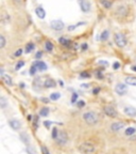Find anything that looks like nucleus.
Here are the masks:
<instances>
[{
  "label": "nucleus",
  "instance_id": "1",
  "mask_svg": "<svg viewBox=\"0 0 136 154\" xmlns=\"http://www.w3.org/2000/svg\"><path fill=\"white\" fill-rule=\"evenodd\" d=\"M111 17L120 25L131 24L135 19V9L129 2L118 3L112 8Z\"/></svg>",
  "mask_w": 136,
  "mask_h": 154
},
{
  "label": "nucleus",
  "instance_id": "2",
  "mask_svg": "<svg viewBox=\"0 0 136 154\" xmlns=\"http://www.w3.org/2000/svg\"><path fill=\"white\" fill-rule=\"evenodd\" d=\"M114 43L116 44V46L119 47V48H124V47L126 46L128 44V38H126V34L124 32H116L114 33Z\"/></svg>",
  "mask_w": 136,
  "mask_h": 154
},
{
  "label": "nucleus",
  "instance_id": "3",
  "mask_svg": "<svg viewBox=\"0 0 136 154\" xmlns=\"http://www.w3.org/2000/svg\"><path fill=\"white\" fill-rule=\"evenodd\" d=\"M83 120L88 125H95L99 121V115L95 111H87V113H83Z\"/></svg>",
  "mask_w": 136,
  "mask_h": 154
},
{
  "label": "nucleus",
  "instance_id": "4",
  "mask_svg": "<svg viewBox=\"0 0 136 154\" xmlns=\"http://www.w3.org/2000/svg\"><path fill=\"white\" fill-rule=\"evenodd\" d=\"M79 150H80L81 153H83V154H93L96 151V148H95V146H94L93 144L84 142V144H80Z\"/></svg>",
  "mask_w": 136,
  "mask_h": 154
},
{
  "label": "nucleus",
  "instance_id": "5",
  "mask_svg": "<svg viewBox=\"0 0 136 154\" xmlns=\"http://www.w3.org/2000/svg\"><path fill=\"white\" fill-rule=\"evenodd\" d=\"M79 5L83 13H89L91 11V3L89 0H79Z\"/></svg>",
  "mask_w": 136,
  "mask_h": 154
},
{
  "label": "nucleus",
  "instance_id": "6",
  "mask_svg": "<svg viewBox=\"0 0 136 154\" xmlns=\"http://www.w3.org/2000/svg\"><path fill=\"white\" fill-rule=\"evenodd\" d=\"M50 28L54 31H62L65 28V25L60 19H54V21H50Z\"/></svg>",
  "mask_w": 136,
  "mask_h": 154
},
{
  "label": "nucleus",
  "instance_id": "7",
  "mask_svg": "<svg viewBox=\"0 0 136 154\" xmlns=\"http://www.w3.org/2000/svg\"><path fill=\"white\" fill-rule=\"evenodd\" d=\"M103 113H105L107 117H110V118H116L117 117V111L116 109L113 107V106L111 105H106L103 107Z\"/></svg>",
  "mask_w": 136,
  "mask_h": 154
},
{
  "label": "nucleus",
  "instance_id": "8",
  "mask_svg": "<svg viewBox=\"0 0 136 154\" xmlns=\"http://www.w3.org/2000/svg\"><path fill=\"white\" fill-rule=\"evenodd\" d=\"M26 0H9V3H10V7L13 8L14 10H19L23 7Z\"/></svg>",
  "mask_w": 136,
  "mask_h": 154
},
{
  "label": "nucleus",
  "instance_id": "9",
  "mask_svg": "<svg viewBox=\"0 0 136 154\" xmlns=\"http://www.w3.org/2000/svg\"><path fill=\"white\" fill-rule=\"evenodd\" d=\"M56 140V142H58V144H61V146H64V144H66V142L68 141L67 134H66L65 132H63V131L60 132Z\"/></svg>",
  "mask_w": 136,
  "mask_h": 154
},
{
  "label": "nucleus",
  "instance_id": "10",
  "mask_svg": "<svg viewBox=\"0 0 136 154\" xmlns=\"http://www.w3.org/2000/svg\"><path fill=\"white\" fill-rule=\"evenodd\" d=\"M115 91H116L117 94L119 95H124L128 91V87H126L124 84H118V85L115 87Z\"/></svg>",
  "mask_w": 136,
  "mask_h": 154
},
{
  "label": "nucleus",
  "instance_id": "11",
  "mask_svg": "<svg viewBox=\"0 0 136 154\" xmlns=\"http://www.w3.org/2000/svg\"><path fill=\"white\" fill-rule=\"evenodd\" d=\"M124 127V123L121 122V121H118V122H114V123L111 124V130L113 132H119L121 128Z\"/></svg>",
  "mask_w": 136,
  "mask_h": 154
},
{
  "label": "nucleus",
  "instance_id": "12",
  "mask_svg": "<svg viewBox=\"0 0 136 154\" xmlns=\"http://www.w3.org/2000/svg\"><path fill=\"white\" fill-rule=\"evenodd\" d=\"M0 16H1V23H2V24H9V23H10V19H11L10 15H9V13L7 12L4 9H2Z\"/></svg>",
  "mask_w": 136,
  "mask_h": 154
},
{
  "label": "nucleus",
  "instance_id": "13",
  "mask_svg": "<svg viewBox=\"0 0 136 154\" xmlns=\"http://www.w3.org/2000/svg\"><path fill=\"white\" fill-rule=\"evenodd\" d=\"M124 111L129 117H136V108L132 107V106H126V107H124Z\"/></svg>",
  "mask_w": 136,
  "mask_h": 154
},
{
  "label": "nucleus",
  "instance_id": "14",
  "mask_svg": "<svg viewBox=\"0 0 136 154\" xmlns=\"http://www.w3.org/2000/svg\"><path fill=\"white\" fill-rule=\"evenodd\" d=\"M9 124H10L11 127H12L13 130H15V131H17V130H19V128L21 127V123H20L18 120H16V119L10 120L9 121Z\"/></svg>",
  "mask_w": 136,
  "mask_h": 154
},
{
  "label": "nucleus",
  "instance_id": "15",
  "mask_svg": "<svg viewBox=\"0 0 136 154\" xmlns=\"http://www.w3.org/2000/svg\"><path fill=\"white\" fill-rule=\"evenodd\" d=\"M35 13H36V15H37L38 18H40V19H44L46 16V12L45 10H44L43 7H37V8L35 9Z\"/></svg>",
  "mask_w": 136,
  "mask_h": 154
},
{
  "label": "nucleus",
  "instance_id": "16",
  "mask_svg": "<svg viewBox=\"0 0 136 154\" xmlns=\"http://www.w3.org/2000/svg\"><path fill=\"white\" fill-rule=\"evenodd\" d=\"M33 64L37 67L38 71H46V70H47V65H46V63H45V62H43V61L37 60V61H35Z\"/></svg>",
  "mask_w": 136,
  "mask_h": 154
},
{
  "label": "nucleus",
  "instance_id": "17",
  "mask_svg": "<svg viewBox=\"0 0 136 154\" xmlns=\"http://www.w3.org/2000/svg\"><path fill=\"white\" fill-rule=\"evenodd\" d=\"M100 4L106 10H112V8H113V3L110 0H100Z\"/></svg>",
  "mask_w": 136,
  "mask_h": 154
},
{
  "label": "nucleus",
  "instance_id": "18",
  "mask_svg": "<svg viewBox=\"0 0 136 154\" xmlns=\"http://www.w3.org/2000/svg\"><path fill=\"white\" fill-rule=\"evenodd\" d=\"M44 87L45 88H54V87H56V81L53 79H51V78H47V79L45 80V82H44Z\"/></svg>",
  "mask_w": 136,
  "mask_h": 154
},
{
  "label": "nucleus",
  "instance_id": "19",
  "mask_svg": "<svg viewBox=\"0 0 136 154\" xmlns=\"http://www.w3.org/2000/svg\"><path fill=\"white\" fill-rule=\"evenodd\" d=\"M124 81H126V84H128L129 86H134V87H136V77L126 76Z\"/></svg>",
  "mask_w": 136,
  "mask_h": 154
},
{
  "label": "nucleus",
  "instance_id": "20",
  "mask_svg": "<svg viewBox=\"0 0 136 154\" xmlns=\"http://www.w3.org/2000/svg\"><path fill=\"white\" fill-rule=\"evenodd\" d=\"M34 48H35V45H34V43H32V42H29V43L26 44L25 53H26V54H30V53H32V51L34 50Z\"/></svg>",
  "mask_w": 136,
  "mask_h": 154
},
{
  "label": "nucleus",
  "instance_id": "21",
  "mask_svg": "<svg viewBox=\"0 0 136 154\" xmlns=\"http://www.w3.org/2000/svg\"><path fill=\"white\" fill-rule=\"evenodd\" d=\"M108 36H110V32H108V30L102 31V33H101V36H100L101 42H105L106 40L108 38Z\"/></svg>",
  "mask_w": 136,
  "mask_h": 154
},
{
  "label": "nucleus",
  "instance_id": "22",
  "mask_svg": "<svg viewBox=\"0 0 136 154\" xmlns=\"http://www.w3.org/2000/svg\"><path fill=\"white\" fill-rule=\"evenodd\" d=\"M5 44H7V38H5L4 34L1 33V36H0V49L4 48Z\"/></svg>",
  "mask_w": 136,
  "mask_h": 154
},
{
  "label": "nucleus",
  "instance_id": "23",
  "mask_svg": "<svg viewBox=\"0 0 136 154\" xmlns=\"http://www.w3.org/2000/svg\"><path fill=\"white\" fill-rule=\"evenodd\" d=\"M20 139H21L23 144H29V142H30V139H29V136H28V135H27L26 133L20 134Z\"/></svg>",
  "mask_w": 136,
  "mask_h": 154
},
{
  "label": "nucleus",
  "instance_id": "24",
  "mask_svg": "<svg viewBox=\"0 0 136 154\" xmlns=\"http://www.w3.org/2000/svg\"><path fill=\"white\" fill-rule=\"evenodd\" d=\"M2 80L5 81V84L9 86H12L13 85V81H12V78L8 75H2Z\"/></svg>",
  "mask_w": 136,
  "mask_h": 154
},
{
  "label": "nucleus",
  "instance_id": "25",
  "mask_svg": "<svg viewBox=\"0 0 136 154\" xmlns=\"http://www.w3.org/2000/svg\"><path fill=\"white\" fill-rule=\"evenodd\" d=\"M45 48H46V50H47V51L51 53V51L53 50V44L51 43V42L47 41V42L45 43Z\"/></svg>",
  "mask_w": 136,
  "mask_h": 154
},
{
  "label": "nucleus",
  "instance_id": "26",
  "mask_svg": "<svg viewBox=\"0 0 136 154\" xmlns=\"http://www.w3.org/2000/svg\"><path fill=\"white\" fill-rule=\"evenodd\" d=\"M39 115H42V117H47V115H49V108H47V107L42 108L39 111Z\"/></svg>",
  "mask_w": 136,
  "mask_h": 154
},
{
  "label": "nucleus",
  "instance_id": "27",
  "mask_svg": "<svg viewBox=\"0 0 136 154\" xmlns=\"http://www.w3.org/2000/svg\"><path fill=\"white\" fill-rule=\"evenodd\" d=\"M135 132H136V128L135 127H128L126 130V132H124V133H126V136H131V135H133Z\"/></svg>",
  "mask_w": 136,
  "mask_h": 154
},
{
  "label": "nucleus",
  "instance_id": "28",
  "mask_svg": "<svg viewBox=\"0 0 136 154\" xmlns=\"http://www.w3.org/2000/svg\"><path fill=\"white\" fill-rule=\"evenodd\" d=\"M60 98H61V94L58 92L51 93V95H50V100H52V101H56V100H58Z\"/></svg>",
  "mask_w": 136,
  "mask_h": 154
},
{
  "label": "nucleus",
  "instance_id": "29",
  "mask_svg": "<svg viewBox=\"0 0 136 154\" xmlns=\"http://www.w3.org/2000/svg\"><path fill=\"white\" fill-rule=\"evenodd\" d=\"M58 42H60L62 45H64V46H68V44L70 43V42L68 41V40H66L65 38H58Z\"/></svg>",
  "mask_w": 136,
  "mask_h": 154
},
{
  "label": "nucleus",
  "instance_id": "30",
  "mask_svg": "<svg viewBox=\"0 0 136 154\" xmlns=\"http://www.w3.org/2000/svg\"><path fill=\"white\" fill-rule=\"evenodd\" d=\"M7 100H5V98H3V96H1L0 98V106H1V108H5L7 107Z\"/></svg>",
  "mask_w": 136,
  "mask_h": 154
},
{
  "label": "nucleus",
  "instance_id": "31",
  "mask_svg": "<svg viewBox=\"0 0 136 154\" xmlns=\"http://www.w3.org/2000/svg\"><path fill=\"white\" fill-rule=\"evenodd\" d=\"M36 71H37V67H36L34 64H32V67H31V70H30V74L34 75L36 73Z\"/></svg>",
  "mask_w": 136,
  "mask_h": 154
},
{
  "label": "nucleus",
  "instance_id": "32",
  "mask_svg": "<svg viewBox=\"0 0 136 154\" xmlns=\"http://www.w3.org/2000/svg\"><path fill=\"white\" fill-rule=\"evenodd\" d=\"M23 65H25V62H23V61H19L15 65V70H20V67H23Z\"/></svg>",
  "mask_w": 136,
  "mask_h": 154
},
{
  "label": "nucleus",
  "instance_id": "33",
  "mask_svg": "<svg viewBox=\"0 0 136 154\" xmlns=\"http://www.w3.org/2000/svg\"><path fill=\"white\" fill-rule=\"evenodd\" d=\"M26 151L28 152L29 154H36V152L34 151V150H33L30 146H27V149H26Z\"/></svg>",
  "mask_w": 136,
  "mask_h": 154
},
{
  "label": "nucleus",
  "instance_id": "34",
  "mask_svg": "<svg viewBox=\"0 0 136 154\" xmlns=\"http://www.w3.org/2000/svg\"><path fill=\"white\" fill-rule=\"evenodd\" d=\"M81 78H89L91 77V75H89V73L88 72H83V73H81Z\"/></svg>",
  "mask_w": 136,
  "mask_h": 154
},
{
  "label": "nucleus",
  "instance_id": "35",
  "mask_svg": "<svg viewBox=\"0 0 136 154\" xmlns=\"http://www.w3.org/2000/svg\"><path fill=\"white\" fill-rule=\"evenodd\" d=\"M58 135V130H56V128H53V131H52V138H53V139H56Z\"/></svg>",
  "mask_w": 136,
  "mask_h": 154
},
{
  "label": "nucleus",
  "instance_id": "36",
  "mask_svg": "<svg viewBox=\"0 0 136 154\" xmlns=\"http://www.w3.org/2000/svg\"><path fill=\"white\" fill-rule=\"evenodd\" d=\"M40 149H42V152H43V154H50V153H49V150L47 149L45 146H43L42 148H40Z\"/></svg>",
  "mask_w": 136,
  "mask_h": 154
},
{
  "label": "nucleus",
  "instance_id": "37",
  "mask_svg": "<svg viewBox=\"0 0 136 154\" xmlns=\"http://www.w3.org/2000/svg\"><path fill=\"white\" fill-rule=\"evenodd\" d=\"M113 67H114V70L120 69V63H119V62H115V63L113 64Z\"/></svg>",
  "mask_w": 136,
  "mask_h": 154
},
{
  "label": "nucleus",
  "instance_id": "38",
  "mask_svg": "<svg viewBox=\"0 0 136 154\" xmlns=\"http://www.w3.org/2000/svg\"><path fill=\"white\" fill-rule=\"evenodd\" d=\"M77 105L79 106V107H83L84 105H85V102H84V101H79L78 103H77Z\"/></svg>",
  "mask_w": 136,
  "mask_h": 154
},
{
  "label": "nucleus",
  "instance_id": "39",
  "mask_svg": "<svg viewBox=\"0 0 136 154\" xmlns=\"http://www.w3.org/2000/svg\"><path fill=\"white\" fill-rule=\"evenodd\" d=\"M21 54H23V49H17V50H16V53H15V56L16 57H19V56H21Z\"/></svg>",
  "mask_w": 136,
  "mask_h": 154
},
{
  "label": "nucleus",
  "instance_id": "40",
  "mask_svg": "<svg viewBox=\"0 0 136 154\" xmlns=\"http://www.w3.org/2000/svg\"><path fill=\"white\" fill-rule=\"evenodd\" d=\"M99 91H100V89H99V88H96V89L93 90V93H94V94H98Z\"/></svg>",
  "mask_w": 136,
  "mask_h": 154
},
{
  "label": "nucleus",
  "instance_id": "41",
  "mask_svg": "<svg viewBox=\"0 0 136 154\" xmlns=\"http://www.w3.org/2000/svg\"><path fill=\"white\" fill-rule=\"evenodd\" d=\"M96 74H97V76H98V77H97V78H99V79H101V78H103V75H101L99 72H97Z\"/></svg>",
  "mask_w": 136,
  "mask_h": 154
},
{
  "label": "nucleus",
  "instance_id": "42",
  "mask_svg": "<svg viewBox=\"0 0 136 154\" xmlns=\"http://www.w3.org/2000/svg\"><path fill=\"white\" fill-rule=\"evenodd\" d=\"M76 98H78V94H73L72 95V102H75V100Z\"/></svg>",
  "mask_w": 136,
  "mask_h": 154
},
{
  "label": "nucleus",
  "instance_id": "43",
  "mask_svg": "<svg viewBox=\"0 0 136 154\" xmlns=\"http://www.w3.org/2000/svg\"><path fill=\"white\" fill-rule=\"evenodd\" d=\"M86 48H87V44H83V45H82V49H83V50H85Z\"/></svg>",
  "mask_w": 136,
  "mask_h": 154
},
{
  "label": "nucleus",
  "instance_id": "44",
  "mask_svg": "<svg viewBox=\"0 0 136 154\" xmlns=\"http://www.w3.org/2000/svg\"><path fill=\"white\" fill-rule=\"evenodd\" d=\"M40 57H42V53L39 51V53H37V54H36V58L38 59V58H40Z\"/></svg>",
  "mask_w": 136,
  "mask_h": 154
},
{
  "label": "nucleus",
  "instance_id": "45",
  "mask_svg": "<svg viewBox=\"0 0 136 154\" xmlns=\"http://www.w3.org/2000/svg\"><path fill=\"white\" fill-rule=\"evenodd\" d=\"M131 69H132V70H133L134 72H136V65H133V67H131Z\"/></svg>",
  "mask_w": 136,
  "mask_h": 154
},
{
  "label": "nucleus",
  "instance_id": "46",
  "mask_svg": "<svg viewBox=\"0 0 136 154\" xmlns=\"http://www.w3.org/2000/svg\"><path fill=\"white\" fill-rule=\"evenodd\" d=\"M82 87H83V88H88V85H82Z\"/></svg>",
  "mask_w": 136,
  "mask_h": 154
},
{
  "label": "nucleus",
  "instance_id": "47",
  "mask_svg": "<svg viewBox=\"0 0 136 154\" xmlns=\"http://www.w3.org/2000/svg\"><path fill=\"white\" fill-rule=\"evenodd\" d=\"M133 1H134V2H135V3H136V0H133Z\"/></svg>",
  "mask_w": 136,
  "mask_h": 154
},
{
  "label": "nucleus",
  "instance_id": "48",
  "mask_svg": "<svg viewBox=\"0 0 136 154\" xmlns=\"http://www.w3.org/2000/svg\"><path fill=\"white\" fill-rule=\"evenodd\" d=\"M135 60H136V56H135Z\"/></svg>",
  "mask_w": 136,
  "mask_h": 154
}]
</instances>
